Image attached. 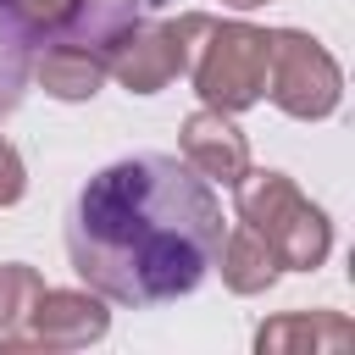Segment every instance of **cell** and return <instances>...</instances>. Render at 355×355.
Segmentation results:
<instances>
[{
    "label": "cell",
    "mask_w": 355,
    "mask_h": 355,
    "mask_svg": "<svg viewBox=\"0 0 355 355\" xmlns=\"http://www.w3.org/2000/svg\"><path fill=\"white\" fill-rule=\"evenodd\" d=\"M33 33H61L67 22H72V11H78V0H6Z\"/></svg>",
    "instance_id": "13"
},
{
    "label": "cell",
    "mask_w": 355,
    "mask_h": 355,
    "mask_svg": "<svg viewBox=\"0 0 355 355\" xmlns=\"http://www.w3.org/2000/svg\"><path fill=\"white\" fill-rule=\"evenodd\" d=\"M216 272H222V283L233 288V294H266L272 283H277V255L266 250V239L255 233V227H233V233H222V244H216V261H211Z\"/></svg>",
    "instance_id": "10"
},
{
    "label": "cell",
    "mask_w": 355,
    "mask_h": 355,
    "mask_svg": "<svg viewBox=\"0 0 355 355\" xmlns=\"http://www.w3.org/2000/svg\"><path fill=\"white\" fill-rule=\"evenodd\" d=\"M22 194H28V166H22L17 144L0 133V211H6V205H17Z\"/></svg>",
    "instance_id": "14"
},
{
    "label": "cell",
    "mask_w": 355,
    "mask_h": 355,
    "mask_svg": "<svg viewBox=\"0 0 355 355\" xmlns=\"http://www.w3.org/2000/svg\"><path fill=\"white\" fill-rule=\"evenodd\" d=\"M222 6H233V11H255V6H266V0H222Z\"/></svg>",
    "instance_id": "15"
},
{
    "label": "cell",
    "mask_w": 355,
    "mask_h": 355,
    "mask_svg": "<svg viewBox=\"0 0 355 355\" xmlns=\"http://www.w3.org/2000/svg\"><path fill=\"white\" fill-rule=\"evenodd\" d=\"M178 144H183V161H189L205 183L233 189V183L250 172V144H244V133L233 128V116H227V111H211V105L189 111V116H183Z\"/></svg>",
    "instance_id": "7"
},
{
    "label": "cell",
    "mask_w": 355,
    "mask_h": 355,
    "mask_svg": "<svg viewBox=\"0 0 355 355\" xmlns=\"http://www.w3.org/2000/svg\"><path fill=\"white\" fill-rule=\"evenodd\" d=\"M33 44H39V33L0 0V116H11L22 105V89L33 78Z\"/></svg>",
    "instance_id": "11"
},
{
    "label": "cell",
    "mask_w": 355,
    "mask_h": 355,
    "mask_svg": "<svg viewBox=\"0 0 355 355\" xmlns=\"http://www.w3.org/2000/svg\"><path fill=\"white\" fill-rule=\"evenodd\" d=\"M233 205H239V222L266 239L283 272H316L333 255L327 211L311 205L288 172H244L233 183Z\"/></svg>",
    "instance_id": "2"
},
{
    "label": "cell",
    "mask_w": 355,
    "mask_h": 355,
    "mask_svg": "<svg viewBox=\"0 0 355 355\" xmlns=\"http://www.w3.org/2000/svg\"><path fill=\"white\" fill-rule=\"evenodd\" d=\"M33 78H39V89H44L50 100L78 105V100H94V94H100V83H105L111 72H105V55H100L94 44L55 33V39L33 55Z\"/></svg>",
    "instance_id": "9"
},
{
    "label": "cell",
    "mask_w": 355,
    "mask_h": 355,
    "mask_svg": "<svg viewBox=\"0 0 355 355\" xmlns=\"http://www.w3.org/2000/svg\"><path fill=\"white\" fill-rule=\"evenodd\" d=\"M111 333V311L94 288H39L22 333L0 338V349H89Z\"/></svg>",
    "instance_id": "6"
},
{
    "label": "cell",
    "mask_w": 355,
    "mask_h": 355,
    "mask_svg": "<svg viewBox=\"0 0 355 355\" xmlns=\"http://www.w3.org/2000/svg\"><path fill=\"white\" fill-rule=\"evenodd\" d=\"M39 288H44L39 266H28V261H6V266H0V338L22 333V322H28L33 300H39Z\"/></svg>",
    "instance_id": "12"
},
{
    "label": "cell",
    "mask_w": 355,
    "mask_h": 355,
    "mask_svg": "<svg viewBox=\"0 0 355 355\" xmlns=\"http://www.w3.org/2000/svg\"><path fill=\"white\" fill-rule=\"evenodd\" d=\"M266 61H272V28H255V22H216L200 33L194 44V61H189V78H194V94L200 105L211 111H250L261 94H266Z\"/></svg>",
    "instance_id": "3"
},
{
    "label": "cell",
    "mask_w": 355,
    "mask_h": 355,
    "mask_svg": "<svg viewBox=\"0 0 355 355\" xmlns=\"http://www.w3.org/2000/svg\"><path fill=\"white\" fill-rule=\"evenodd\" d=\"M205 28H211L205 11H178V17H144V11H139V17L111 39L105 72H111L128 94H161L172 78L189 72L194 44H200Z\"/></svg>",
    "instance_id": "4"
},
{
    "label": "cell",
    "mask_w": 355,
    "mask_h": 355,
    "mask_svg": "<svg viewBox=\"0 0 355 355\" xmlns=\"http://www.w3.org/2000/svg\"><path fill=\"white\" fill-rule=\"evenodd\" d=\"M355 344V322L338 311H283L255 327L261 355H333Z\"/></svg>",
    "instance_id": "8"
},
{
    "label": "cell",
    "mask_w": 355,
    "mask_h": 355,
    "mask_svg": "<svg viewBox=\"0 0 355 355\" xmlns=\"http://www.w3.org/2000/svg\"><path fill=\"white\" fill-rule=\"evenodd\" d=\"M216 244L222 200L178 155L111 161L67 211V261L105 305H166L194 294Z\"/></svg>",
    "instance_id": "1"
},
{
    "label": "cell",
    "mask_w": 355,
    "mask_h": 355,
    "mask_svg": "<svg viewBox=\"0 0 355 355\" xmlns=\"http://www.w3.org/2000/svg\"><path fill=\"white\" fill-rule=\"evenodd\" d=\"M266 94L294 122H322L344 100V72L327 55L322 39L300 28H272V61H266Z\"/></svg>",
    "instance_id": "5"
}]
</instances>
